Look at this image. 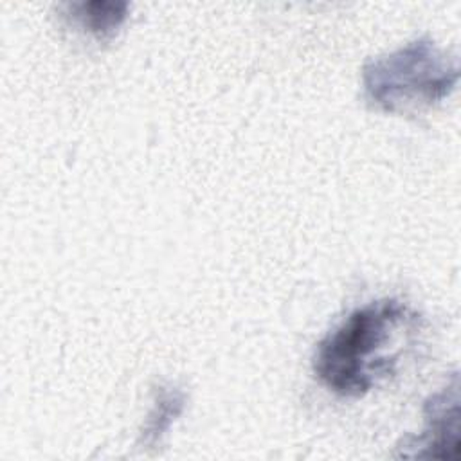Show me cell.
Masks as SVG:
<instances>
[{"mask_svg": "<svg viewBox=\"0 0 461 461\" xmlns=\"http://www.w3.org/2000/svg\"><path fill=\"white\" fill-rule=\"evenodd\" d=\"M185 407V394L173 385H162L155 393L153 407L140 429L139 445L142 448H153L162 436L169 430L173 421L182 414Z\"/></svg>", "mask_w": 461, "mask_h": 461, "instance_id": "cell-4", "label": "cell"}, {"mask_svg": "<svg viewBox=\"0 0 461 461\" xmlns=\"http://www.w3.org/2000/svg\"><path fill=\"white\" fill-rule=\"evenodd\" d=\"M425 427L420 436H407L398 443V457L448 459L459 450V382L434 393L423 405Z\"/></svg>", "mask_w": 461, "mask_h": 461, "instance_id": "cell-3", "label": "cell"}, {"mask_svg": "<svg viewBox=\"0 0 461 461\" xmlns=\"http://www.w3.org/2000/svg\"><path fill=\"white\" fill-rule=\"evenodd\" d=\"M420 315L398 299H378L353 310L317 346L313 373L331 393L367 394L394 375L400 340L418 330Z\"/></svg>", "mask_w": 461, "mask_h": 461, "instance_id": "cell-1", "label": "cell"}, {"mask_svg": "<svg viewBox=\"0 0 461 461\" xmlns=\"http://www.w3.org/2000/svg\"><path fill=\"white\" fill-rule=\"evenodd\" d=\"M459 79L456 58L430 38H416L403 47L369 59L362 68L366 99L385 112H407L447 97Z\"/></svg>", "mask_w": 461, "mask_h": 461, "instance_id": "cell-2", "label": "cell"}, {"mask_svg": "<svg viewBox=\"0 0 461 461\" xmlns=\"http://www.w3.org/2000/svg\"><path fill=\"white\" fill-rule=\"evenodd\" d=\"M70 16L88 32L95 36L112 34L126 18L128 2L113 0H90L65 4Z\"/></svg>", "mask_w": 461, "mask_h": 461, "instance_id": "cell-5", "label": "cell"}]
</instances>
